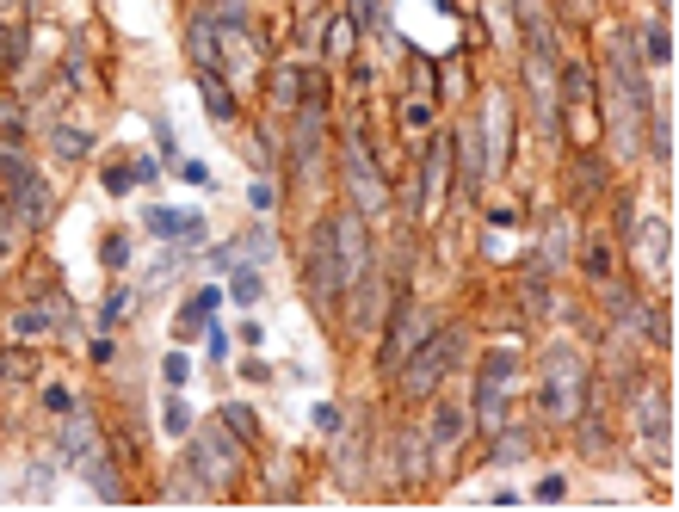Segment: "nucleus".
I'll use <instances>...</instances> for the list:
<instances>
[{"label":"nucleus","mask_w":679,"mask_h":512,"mask_svg":"<svg viewBox=\"0 0 679 512\" xmlns=\"http://www.w3.org/2000/svg\"><path fill=\"white\" fill-rule=\"evenodd\" d=\"M229 426H235L241 438H247V432H260V420H254V414H247V408H229Z\"/></svg>","instance_id":"obj_30"},{"label":"nucleus","mask_w":679,"mask_h":512,"mask_svg":"<svg viewBox=\"0 0 679 512\" xmlns=\"http://www.w3.org/2000/svg\"><path fill=\"white\" fill-rule=\"evenodd\" d=\"M513 371H519V358H513V352H488V358H482L470 420H482V426H500V420H507V389H513Z\"/></svg>","instance_id":"obj_3"},{"label":"nucleus","mask_w":679,"mask_h":512,"mask_svg":"<svg viewBox=\"0 0 679 512\" xmlns=\"http://www.w3.org/2000/svg\"><path fill=\"white\" fill-rule=\"evenodd\" d=\"M457 352H463V334H457V327H451V334H439V327H433V334H426V340L402 358V395H408V401L433 395L439 377L451 371V358H457Z\"/></svg>","instance_id":"obj_1"},{"label":"nucleus","mask_w":679,"mask_h":512,"mask_svg":"<svg viewBox=\"0 0 679 512\" xmlns=\"http://www.w3.org/2000/svg\"><path fill=\"white\" fill-rule=\"evenodd\" d=\"M161 426H167L173 438H186V432H192V408H186V401H180V395H173V401H167V414H161Z\"/></svg>","instance_id":"obj_21"},{"label":"nucleus","mask_w":679,"mask_h":512,"mask_svg":"<svg viewBox=\"0 0 679 512\" xmlns=\"http://www.w3.org/2000/svg\"><path fill=\"white\" fill-rule=\"evenodd\" d=\"M575 401H581V358L575 352H556L550 358V377H544V414L568 420V414H575Z\"/></svg>","instance_id":"obj_5"},{"label":"nucleus","mask_w":679,"mask_h":512,"mask_svg":"<svg viewBox=\"0 0 679 512\" xmlns=\"http://www.w3.org/2000/svg\"><path fill=\"white\" fill-rule=\"evenodd\" d=\"M198 93H204V105H210V118H235V93L223 87V75H217V68H198Z\"/></svg>","instance_id":"obj_13"},{"label":"nucleus","mask_w":679,"mask_h":512,"mask_svg":"<svg viewBox=\"0 0 679 512\" xmlns=\"http://www.w3.org/2000/svg\"><path fill=\"white\" fill-rule=\"evenodd\" d=\"M562 247H568V229H562V223H550V235H544V253H550V266L562 260Z\"/></svg>","instance_id":"obj_26"},{"label":"nucleus","mask_w":679,"mask_h":512,"mask_svg":"<svg viewBox=\"0 0 679 512\" xmlns=\"http://www.w3.org/2000/svg\"><path fill=\"white\" fill-rule=\"evenodd\" d=\"M463 432H470V408H463V401H439V414H433V451H457Z\"/></svg>","instance_id":"obj_9"},{"label":"nucleus","mask_w":679,"mask_h":512,"mask_svg":"<svg viewBox=\"0 0 679 512\" xmlns=\"http://www.w3.org/2000/svg\"><path fill=\"white\" fill-rule=\"evenodd\" d=\"M124 309H130V297H124V290H112V297H105V309H99V321L112 327V321H124Z\"/></svg>","instance_id":"obj_24"},{"label":"nucleus","mask_w":679,"mask_h":512,"mask_svg":"<svg viewBox=\"0 0 679 512\" xmlns=\"http://www.w3.org/2000/svg\"><path fill=\"white\" fill-rule=\"evenodd\" d=\"M636 260H642V266H655V272H667V266H673L667 223H655V229H642V235H636Z\"/></svg>","instance_id":"obj_11"},{"label":"nucleus","mask_w":679,"mask_h":512,"mask_svg":"<svg viewBox=\"0 0 679 512\" xmlns=\"http://www.w3.org/2000/svg\"><path fill=\"white\" fill-rule=\"evenodd\" d=\"M99 260H105V272H124V266H130V235H105Z\"/></svg>","instance_id":"obj_19"},{"label":"nucleus","mask_w":679,"mask_h":512,"mask_svg":"<svg viewBox=\"0 0 679 512\" xmlns=\"http://www.w3.org/2000/svg\"><path fill=\"white\" fill-rule=\"evenodd\" d=\"M426 334H433V309H396V327L383 340V364H402Z\"/></svg>","instance_id":"obj_7"},{"label":"nucleus","mask_w":679,"mask_h":512,"mask_svg":"<svg viewBox=\"0 0 679 512\" xmlns=\"http://www.w3.org/2000/svg\"><path fill=\"white\" fill-rule=\"evenodd\" d=\"M56 445H62V457H68V463H81V457H93V420H87V414H75V408H68V414H62V438H56Z\"/></svg>","instance_id":"obj_10"},{"label":"nucleus","mask_w":679,"mask_h":512,"mask_svg":"<svg viewBox=\"0 0 679 512\" xmlns=\"http://www.w3.org/2000/svg\"><path fill=\"white\" fill-rule=\"evenodd\" d=\"M260 290H266V284H260V272H254V266L235 272V303H260Z\"/></svg>","instance_id":"obj_22"},{"label":"nucleus","mask_w":679,"mask_h":512,"mask_svg":"<svg viewBox=\"0 0 679 512\" xmlns=\"http://www.w3.org/2000/svg\"><path fill=\"white\" fill-rule=\"evenodd\" d=\"M315 426H321V432H340V408H328V401H321V408H315Z\"/></svg>","instance_id":"obj_32"},{"label":"nucleus","mask_w":679,"mask_h":512,"mask_svg":"<svg viewBox=\"0 0 679 512\" xmlns=\"http://www.w3.org/2000/svg\"><path fill=\"white\" fill-rule=\"evenodd\" d=\"M44 408H50V414H68L75 401H68V389H44Z\"/></svg>","instance_id":"obj_31"},{"label":"nucleus","mask_w":679,"mask_h":512,"mask_svg":"<svg viewBox=\"0 0 679 512\" xmlns=\"http://www.w3.org/2000/svg\"><path fill=\"white\" fill-rule=\"evenodd\" d=\"M463 186H482V130L476 124H463Z\"/></svg>","instance_id":"obj_15"},{"label":"nucleus","mask_w":679,"mask_h":512,"mask_svg":"<svg viewBox=\"0 0 679 512\" xmlns=\"http://www.w3.org/2000/svg\"><path fill=\"white\" fill-rule=\"evenodd\" d=\"M655 155H661V167L673 161V118L667 112H655Z\"/></svg>","instance_id":"obj_23"},{"label":"nucleus","mask_w":679,"mask_h":512,"mask_svg":"<svg viewBox=\"0 0 679 512\" xmlns=\"http://www.w3.org/2000/svg\"><path fill=\"white\" fill-rule=\"evenodd\" d=\"M217 290H192V303H186V315H180V334H192V327H204L210 315H217Z\"/></svg>","instance_id":"obj_16"},{"label":"nucleus","mask_w":679,"mask_h":512,"mask_svg":"<svg viewBox=\"0 0 679 512\" xmlns=\"http://www.w3.org/2000/svg\"><path fill=\"white\" fill-rule=\"evenodd\" d=\"M186 377H192V358H186V352H173V358H167V383H173V389H180Z\"/></svg>","instance_id":"obj_25"},{"label":"nucleus","mask_w":679,"mask_h":512,"mask_svg":"<svg viewBox=\"0 0 679 512\" xmlns=\"http://www.w3.org/2000/svg\"><path fill=\"white\" fill-rule=\"evenodd\" d=\"M142 229H149V235H198V216L155 204V210H142Z\"/></svg>","instance_id":"obj_12"},{"label":"nucleus","mask_w":679,"mask_h":512,"mask_svg":"<svg viewBox=\"0 0 679 512\" xmlns=\"http://www.w3.org/2000/svg\"><path fill=\"white\" fill-rule=\"evenodd\" d=\"M247 204H254V210H272V186H266V179H254V186H247Z\"/></svg>","instance_id":"obj_29"},{"label":"nucleus","mask_w":679,"mask_h":512,"mask_svg":"<svg viewBox=\"0 0 679 512\" xmlns=\"http://www.w3.org/2000/svg\"><path fill=\"white\" fill-rule=\"evenodd\" d=\"M587 272H593V278H605V272H612V253H605V247H599V241H593V247H587Z\"/></svg>","instance_id":"obj_27"},{"label":"nucleus","mask_w":679,"mask_h":512,"mask_svg":"<svg viewBox=\"0 0 679 512\" xmlns=\"http://www.w3.org/2000/svg\"><path fill=\"white\" fill-rule=\"evenodd\" d=\"M642 50H649L655 68H667V62H673V38H667V25H649V31H642Z\"/></svg>","instance_id":"obj_18"},{"label":"nucleus","mask_w":679,"mask_h":512,"mask_svg":"<svg viewBox=\"0 0 679 512\" xmlns=\"http://www.w3.org/2000/svg\"><path fill=\"white\" fill-rule=\"evenodd\" d=\"M346 186H352L359 216H383V210H389V192H383V179H377V167H371V155H365L359 136L346 142Z\"/></svg>","instance_id":"obj_4"},{"label":"nucleus","mask_w":679,"mask_h":512,"mask_svg":"<svg viewBox=\"0 0 679 512\" xmlns=\"http://www.w3.org/2000/svg\"><path fill=\"white\" fill-rule=\"evenodd\" d=\"M445 161H451V149H445V142H433V149H426V216L439 210V192H445Z\"/></svg>","instance_id":"obj_14"},{"label":"nucleus","mask_w":679,"mask_h":512,"mask_svg":"<svg viewBox=\"0 0 679 512\" xmlns=\"http://www.w3.org/2000/svg\"><path fill=\"white\" fill-rule=\"evenodd\" d=\"M0 198H7L31 229L50 223V186L25 167V155H0Z\"/></svg>","instance_id":"obj_2"},{"label":"nucleus","mask_w":679,"mask_h":512,"mask_svg":"<svg viewBox=\"0 0 679 512\" xmlns=\"http://www.w3.org/2000/svg\"><path fill=\"white\" fill-rule=\"evenodd\" d=\"M50 327H56V315H50L44 303H31V309H19V315H13V334H25V340L50 334Z\"/></svg>","instance_id":"obj_17"},{"label":"nucleus","mask_w":679,"mask_h":512,"mask_svg":"<svg viewBox=\"0 0 679 512\" xmlns=\"http://www.w3.org/2000/svg\"><path fill=\"white\" fill-rule=\"evenodd\" d=\"M130 186H136L130 167H112V173H105V192H130Z\"/></svg>","instance_id":"obj_28"},{"label":"nucleus","mask_w":679,"mask_h":512,"mask_svg":"<svg viewBox=\"0 0 679 512\" xmlns=\"http://www.w3.org/2000/svg\"><path fill=\"white\" fill-rule=\"evenodd\" d=\"M235 457H241L235 438H229L223 426H204V438H198V463H210V475H217V482H229V475L241 469Z\"/></svg>","instance_id":"obj_8"},{"label":"nucleus","mask_w":679,"mask_h":512,"mask_svg":"<svg viewBox=\"0 0 679 512\" xmlns=\"http://www.w3.org/2000/svg\"><path fill=\"white\" fill-rule=\"evenodd\" d=\"M328 235H334V260H340V272H346V284H359L365 278V266H371V247H365V229H359V216H340V223H328Z\"/></svg>","instance_id":"obj_6"},{"label":"nucleus","mask_w":679,"mask_h":512,"mask_svg":"<svg viewBox=\"0 0 679 512\" xmlns=\"http://www.w3.org/2000/svg\"><path fill=\"white\" fill-rule=\"evenodd\" d=\"M180 179H192V186H210V167H204V161H186Z\"/></svg>","instance_id":"obj_33"},{"label":"nucleus","mask_w":679,"mask_h":512,"mask_svg":"<svg viewBox=\"0 0 679 512\" xmlns=\"http://www.w3.org/2000/svg\"><path fill=\"white\" fill-rule=\"evenodd\" d=\"M50 149L68 155V161H81V155H87V136H81V130H50Z\"/></svg>","instance_id":"obj_20"}]
</instances>
